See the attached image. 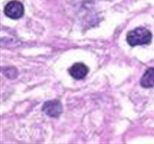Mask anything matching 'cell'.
I'll use <instances>...</instances> for the list:
<instances>
[{
	"mask_svg": "<svg viewBox=\"0 0 154 144\" xmlns=\"http://www.w3.org/2000/svg\"><path fill=\"white\" fill-rule=\"evenodd\" d=\"M69 72L71 76L75 80H82L88 74L89 68L84 63L77 62L69 69Z\"/></svg>",
	"mask_w": 154,
	"mask_h": 144,
	"instance_id": "cell-4",
	"label": "cell"
},
{
	"mask_svg": "<svg viewBox=\"0 0 154 144\" xmlns=\"http://www.w3.org/2000/svg\"><path fill=\"white\" fill-rule=\"evenodd\" d=\"M140 83L144 88H152L154 86V68H150L144 72Z\"/></svg>",
	"mask_w": 154,
	"mask_h": 144,
	"instance_id": "cell-5",
	"label": "cell"
},
{
	"mask_svg": "<svg viewBox=\"0 0 154 144\" xmlns=\"http://www.w3.org/2000/svg\"><path fill=\"white\" fill-rule=\"evenodd\" d=\"M5 14L8 17L13 20H17L22 17L24 14V8L21 2L13 0L8 3L4 8Z\"/></svg>",
	"mask_w": 154,
	"mask_h": 144,
	"instance_id": "cell-2",
	"label": "cell"
},
{
	"mask_svg": "<svg viewBox=\"0 0 154 144\" xmlns=\"http://www.w3.org/2000/svg\"><path fill=\"white\" fill-rule=\"evenodd\" d=\"M152 40V33L144 27H138L128 32L126 40L132 46L148 44Z\"/></svg>",
	"mask_w": 154,
	"mask_h": 144,
	"instance_id": "cell-1",
	"label": "cell"
},
{
	"mask_svg": "<svg viewBox=\"0 0 154 144\" xmlns=\"http://www.w3.org/2000/svg\"><path fill=\"white\" fill-rule=\"evenodd\" d=\"M42 110L45 114L53 118H57L63 112V105L58 100L46 101L42 106Z\"/></svg>",
	"mask_w": 154,
	"mask_h": 144,
	"instance_id": "cell-3",
	"label": "cell"
}]
</instances>
